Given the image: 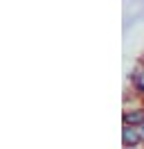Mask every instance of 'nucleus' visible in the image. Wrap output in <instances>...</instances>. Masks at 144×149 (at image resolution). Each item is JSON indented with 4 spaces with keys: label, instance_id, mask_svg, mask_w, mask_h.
<instances>
[{
    "label": "nucleus",
    "instance_id": "obj_3",
    "mask_svg": "<svg viewBox=\"0 0 144 149\" xmlns=\"http://www.w3.org/2000/svg\"><path fill=\"white\" fill-rule=\"evenodd\" d=\"M131 84H133L135 95L144 100V61H140V63L133 68V72H131Z\"/></svg>",
    "mask_w": 144,
    "mask_h": 149
},
{
    "label": "nucleus",
    "instance_id": "obj_1",
    "mask_svg": "<svg viewBox=\"0 0 144 149\" xmlns=\"http://www.w3.org/2000/svg\"><path fill=\"white\" fill-rule=\"evenodd\" d=\"M122 145H124V149H137V147H142L144 138H142L140 127L122 124Z\"/></svg>",
    "mask_w": 144,
    "mask_h": 149
},
{
    "label": "nucleus",
    "instance_id": "obj_2",
    "mask_svg": "<svg viewBox=\"0 0 144 149\" xmlns=\"http://www.w3.org/2000/svg\"><path fill=\"white\" fill-rule=\"evenodd\" d=\"M122 122H124V124H131V127H142V124H144V104H142V106L124 109V113H122Z\"/></svg>",
    "mask_w": 144,
    "mask_h": 149
},
{
    "label": "nucleus",
    "instance_id": "obj_4",
    "mask_svg": "<svg viewBox=\"0 0 144 149\" xmlns=\"http://www.w3.org/2000/svg\"><path fill=\"white\" fill-rule=\"evenodd\" d=\"M140 131H142V138H144V124H142V127H140Z\"/></svg>",
    "mask_w": 144,
    "mask_h": 149
},
{
    "label": "nucleus",
    "instance_id": "obj_5",
    "mask_svg": "<svg viewBox=\"0 0 144 149\" xmlns=\"http://www.w3.org/2000/svg\"><path fill=\"white\" fill-rule=\"evenodd\" d=\"M142 61H144V59H142Z\"/></svg>",
    "mask_w": 144,
    "mask_h": 149
}]
</instances>
